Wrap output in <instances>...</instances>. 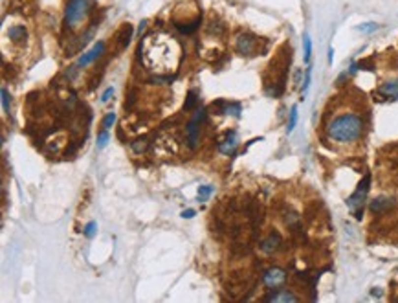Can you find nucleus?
Listing matches in <instances>:
<instances>
[{
	"instance_id": "1",
	"label": "nucleus",
	"mask_w": 398,
	"mask_h": 303,
	"mask_svg": "<svg viewBox=\"0 0 398 303\" xmlns=\"http://www.w3.org/2000/svg\"><path fill=\"white\" fill-rule=\"evenodd\" d=\"M290 59H292V50L288 44L277 50L276 57L268 67V72L264 75V88L266 92L274 98L283 94L284 90V83H286V74H288V67H290Z\"/></svg>"
},
{
	"instance_id": "2",
	"label": "nucleus",
	"mask_w": 398,
	"mask_h": 303,
	"mask_svg": "<svg viewBox=\"0 0 398 303\" xmlns=\"http://www.w3.org/2000/svg\"><path fill=\"white\" fill-rule=\"evenodd\" d=\"M364 133V120L358 114L347 112V114H339L327 125V135L331 136L334 141H356Z\"/></svg>"
},
{
	"instance_id": "3",
	"label": "nucleus",
	"mask_w": 398,
	"mask_h": 303,
	"mask_svg": "<svg viewBox=\"0 0 398 303\" xmlns=\"http://www.w3.org/2000/svg\"><path fill=\"white\" fill-rule=\"evenodd\" d=\"M92 6L90 0H68L64 9V26L70 32H77L90 19Z\"/></svg>"
},
{
	"instance_id": "4",
	"label": "nucleus",
	"mask_w": 398,
	"mask_h": 303,
	"mask_svg": "<svg viewBox=\"0 0 398 303\" xmlns=\"http://www.w3.org/2000/svg\"><path fill=\"white\" fill-rule=\"evenodd\" d=\"M235 52L243 57H255L257 54L266 52L264 39H257L253 34H239L235 39Z\"/></svg>"
},
{
	"instance_id": "5",
	"label": "nucleus",
	"mask_w": 398,
	"mask_h": 303,
	"mask_svg": "<svg viewBox=\"0 0 398 303\" xmlns=\"http://www.w3.org/2000/svg\"><path fill=\"white\" fill-rule=\"evenodd\" d=\"M369 186H371V175L367 173V175L362 178V182L358 184L356 191L349 197V201H347V206L351 209L354 217L356 219H362V211H364V204H365V199H367V193H369Z\"/></svg>"
},
{
	"instance_id": "6",
	"label": "nucleus",
	"mask_w": 398,
	"mask_h": 303,
	"mask_svg": "<svg viewBox=\"0 0 398 303\" xmlns=\"http://www.w3.org/2000/svg\"><path fill=\"white\" fill-rule=\"evenodd\" d=\"M206 118V110L200 108V110H196L195 116L189 120L187 127H185V141H187L189 149H196L198 145V135H200V123L204 121Z\"/></svg>"
},
{
	"instance_id": "7",
	"label": "nucleus",
	"mask_w": 398,
	"mask_h": 303,
	"mask_svg": "<svg viewBox=\"0 0 398 303\" xmlns=\"http://www.w3.org/2000/svg\"><path fill=\"white\" fill-rule=\"evenodd\" d=\"M132 34H134L132 24L123 22L122 26H120V30H118L114 34V37H112V44H114L116 52H122V50H125V48L128 46V42L132 39Z\"/></svg>"
},
{
	"instance_id": "8",
	"label": "nucleus",
	"mask_w": 398,
	"mask_h": 303,
	"mask_svg": "<svg viewBox=\"0 0 398 303\" xmlns=\"http://www.w3.org/2000/svg\"><path fill=\"white\" fill-rule=\"evenodd\" d=\"M103 54H105V42H103V40H99V42H95L94 46L90 48L88 52H85V54L77 59V67L87 68L88 65H92V63H95V61L101 59Z\"/></svg>"
},
{
	"instance_id": "9",
	"label": "nucleus",
	"mask_w": 398,
	"mask_h": 303,
	"mask_svg": "<svg viewBox=\"0 0 398 303\" xmlns=\"http://www.w3.org/2000/svg\"><path fill=\"white\" fill-rule=\"evenodd\" d=\"M286 281V272L279 267H272V269L264 270L263 274V283L268 289H277Z\"/></svg>"
},
{
	"instance_id": "10",
	"label": "nucleus",
	"mask_w": 398,
	"mask_h": 303,
	"mask_svg": "<svg viewBox=\"0 0 398 303\" xmlns=\"http://www.w3.org/2000/svg\"><path fill=\"white\" fill-rule=\"evenodd\" d=\"M237 145H239V140H237V133L235 131H228V133H224L222 138H218V145L216 149L222 153V155L230 156L235 153Z\"/></svg>"
},
{
	"instance_id": "11",
	"label": "nucleus",
	"mask_w": 398,
	"mask_h": 303,
	"mask_svg": "<svg viewBox=\"0 0 398 303\" xmlns=\"http://www.w3.org/2000/svg\"><path fill=\"white\" fill-rule=\"evenodd\" d=\"M264 302L268 303H283V302H299V298L292 292V290H276V292H272L270 296L264 298Z\"/></svg>"
},
{
	"instance_id": "12",
	"label": "nucleus",
	"mask_w": 398,
	"mask_h": 303,
	"mask_svg": "<svg viewBox=\"0 0 398 303\" xmlns=\"http://www.w3.org/2000/svg\"><path fill=\"white\" fill-rule=\"evenodd\" d=\"M281 242H283L281 236H279L277 232H272L266 239H263V242H261V250H263L264 254H274V252L281 246Z\"/></svg>"
},
{
	"instance_id": "13",
	"label": "nucleus",
	"mask_w": 398,
	"mask_h": 303,
	"mask_svg": "<svg viewBox=\"0 0 398 303\" xmlns=\"http://www.w3.org/2000/svg\"><path fill=\"white\" fill-rule=\"evenodd\" d=\"M378 94L385 98V100H398V79H393V81H387L384 83L382 87L378 88Z\"/></svg>"
},
{
	"instance_id": "14",
	"label": "nucleus",
	"mask_w": 398,
	"mask_h": 303,
	"mask_svg": "<svg viewBox=\"0 0 398 303\" xmlns=\"http://www.w3.org/2000/svg\"><path fill=\"white\" fill-rule=\"evenodd\" d=\"M391 208H395V199H389V197H380V199H374L371 202L372 213H385Z\"/></svg>"
},
{
	"instance_id": "15",
	"label": "nucleus",
	"mask_w": 398,
	"mask_h": 303,
	"mask_svg": "<svg viewBox=\"0 0 398 303\" xmlns=\"http://www.w3.org/2000/svg\"><path fill=\"white\" fill-rule=\"evenodd\" d=\"M7 37H9V40H13V42H24L28 37V30L26 26H22V24H15V26H11L9 30H7Z\"/></svg>"
},
{
	"instance_id": "16",
	"label": "nucleus",
	"mask_w": 398,
	"mask_h": 303,
	"mask_svg": "<svg viewBox=\"0 0 398 303\" xmlns=\"http://www.w3.org/2000/svg\"><path fill=\"white\" fill-rule=\"evenodd\" d=\"M206 32H208L210 35L220 37V35L226 32V26H224V22L220 19H216V17H211L210 22H208V26H206Z\"/></svg>"
},
{
	"instance_id": "17",
	"label": "nucleus",
	"mask_w": 398,
	"mask_h": 303,
	"mask_svg": "<svg viewBox=\"0 0 398 303\" xmlns=\"http://www.w3.org/2000/svg\"><path fill=\"white\" fill-rule=\"evenodd\" d=\"M196 107H198V96L195 90H189L185 103H184V110H195Z\"/></svg>"
},
{
	"instance_id": "18",
	"label": "nucleus",
	"mask_w": 398,
	"mask_h": 303,
	"mask_svg": "<svg viewBox=\"0 0 398 303\" xmlns=\"http://www.w3.org/2000/svg\"><path fill=\"white\" fill-rule=\"evenodd\" d=\"M149 147V140L147 138H138V140H134L132 143H130V149L134 151L136 155H142V153H145Z\"/></svg>"
},
{
	"instance_id": "19",
	"label": "nucleus",
	"mask_w": 398,
	"mask_h": 303,
	"mask_svg": "<svg viewBox=\"0 0 398 303\" xmlns=\"http://www.w3.org/2000/svg\"><path fill=\"white\" fill-rule=\"evenodd\" d=\"M224 114L228 116H241V103H233V101H226V110Z\"/></svg>"
},
{
	"instance_id": "20",
	"label": "nucleus",
	"mask_w": 398,
	"mask_h": 303,
	"mask_svg": "<svg viewBox=\"0 0 398 303\" xmlns=\"http://www.w3.org/2000/svg\"><path fill=\"white\" fill-rule=\"evenodd\" d=\"M211 193H213V188H211V186H200V188H198V201L200 202H206L208 201V199H210V195Z\"/></svg>"
},
{
	"instance_id": "21",
	"label": "nucleus",
	"mask_w": 398,
	"mask_h": 303,
	"mask_svg": "<svg viewBox=\"0 0 398 303\" xmlns=\"http://www.w3.org/2000/svg\"><path fill=\"white\" fill-rule=\"evenodd\" d=\"M2 107H4V112L9 114V108H11V98H9V92L7 88H2Z\"/></svg>"
},
{
	"instance_id": "22",
	"label": "nucleus",
	"mask_w": 398,
	"mask_h": 303,
	"mask_svg": "<svg viewBox=\"0 0 398 303\" xmlns=\"http://www.w3.org/2000/svg\"><path fill=\"white\" fill-rule=\"evenodd\" d=\"M303 44H305V61L308 63V61H310V55H312V40L308 35H305L303 37Z\"/></svg>"
},
{
	"instance_id": "23",
	"label": "nucleus",
	"mask_w": 398,
	"mask_h": 303,
	"mask_svg": "<svg viewBox=\"0 0 398 303\" xmlns=\"http://www.w3.org/2000/svg\"><path fill=\"white\" fill-rule=\"evenodd\" d=\"M296 123H297V107H292L290 120H288V133H292L296 129Z\"/></svg>"
},
{
	"instance_id": "24",
	"label": "nucleus",
	"mask_w": 398,
	"mask_h": 303,
	"mask_svg": "<svg viewBox=\"0 0 398 303\" xmlns=\"http://www.w3.org/2000/svg\"><path fill=\"white\" fill-rule=\"evenodd\" d=\"M114 121H116V112H108V114L103 118V127L110 129L112 125H114Z\"/></svg>"
},
{
	"instance_id": "25",
	"label": "nucleus",
	"mask_w": 398,
	"mask_h": 303,
	"mask_svg": "<svg viewBox=\"0 0 398 303\" xmlns=\"http://www.w3.org/2000/svg\"><path fill=\"white\" fill-rule=\"evenodd\" d=\"M107 141H108V131H107V129H103L101 133L97 135V145H99V147H105V145H107Z\"/></svg>"
},
{
	"instance_id": "26",
	"label": "nucleus",
	"mask_w": 398,
	"mask_h": 303,
	"mask_svg": "<svg viewBox=\"0 0 398 303\" xmlns=\"http://www.w3.org/2000/svg\"><path fill=\"white\" fill-rule=\"evenodd\" d=\"M95 230H97V224H95V222H88L87 226H85V236H87V237H94Z\"/></svg>"
},
{
	"instance_id": "27",
	"label": "nucleus",
	"mask_w": 398,
	"mask_h": 303,
	"mask_svg": "<svg viewBox=\"0 0 398 303\" xmlns=\"http://www.w3.org/2000/svg\"><path fill=\"white\" fill-rule=\"evenodd\" d=\"M360 30L365 32V34H371V32H376L378 30V24H374V22H367V24H362Z\"/></svg>"
},
{
	"instance_id": "28",
	"label": "nucleus",
	"mask_w": 398,
	"mask_h": 303,
	"mask_svg": "<svg viewBox=\"0 0 398 303\" xmlns=\"http://www.w3.org/2000/svg\"><path fill=\"white\" fill-rule=\"evenodd\" d=\"M112 96H114V88H112V87H108L107 90H105V92H103V96H101V101H103V103H108V101H110V98H112Z\"/></svg>"
},
{
	"instance_id": "29",
	"label": "nucleus",
	"mask_w": 398,
	"mask_h": 303,
	"mask_svg": "<svg viewBox=\"0 0 398 303\" xmlns=\"http://www.w3.org/2000/svg\"><path fill=\"white\" fill-rule=\"evenodd\" d=\"M310 75H312V70H310V68H306V74H305V81H303V94L308 90V85H310Z\"/></svg>"
},
{
	"instance_id": "30",
	"label": "nucleus",
	"mask_w": 398,
	"mask_h": 303,
	"mask_svg": "<svg viewBox=\"0 0 398 303\" xmlns=\"http://www.w3.org/2000/svg\"><path fill=\"white\" fill-rule=\"evenodd\" d=\"M195 213H196L195 209H184V211H182V217H184V219H191V217L195 215Z\"/></svg>"
},
{
	"instance_id": "31",
	"label": "nucleus",
	"mask_w": 398,
	"mask_h": 303,
	"mask_svg": "<svg viewBox=\"0 0 398 303\" xmlns=\"http://www.w3.org/2000/svg\"><path fill=\"white\" fill-rule=\"evenodd\" d=\"M145 26H147V20H142V24H140V30H138V34L142 37V34L145 32Z\"/></svg>"
},
{
	"instance_id": "32",
	"label": "nucleus",
	"mask_w": 398,
	"mask_h": 303,
	"mask_svg": "<svg viewBox=\"0 0 398 303\" xmlns=\"http://www.w3.org/2000/svg\"><path fill=\"white\" fill-rule=\"evenodd\" d=\"M332 57H334V52H332V50H329V61H331V63H332Z\"/></svg>"
}]
</instances>
